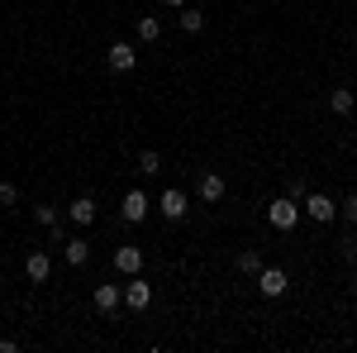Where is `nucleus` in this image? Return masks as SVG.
Returning a JSON list of instances; mask_svg holds the SVG:
<instances>
[{"mask_svg": "<svg viewBox=\"0 0 357 353\" xmlns=\"http://www.w3.org/2000/svg\"><path fill=\"white\" fill-rule=\"evenodd\" d=\"M62 258H67V263H72V268H82L86 258H91V244H86L82 234H77V239H72V234H67V244H62Z\"/></svg>", "mask_w": 357, "mask_h": 353, "instance_id": "ddd939ff", "label": "nucleus"}, {"mask_svg": "<svg viewBox=\"0 0 357 353\" xmlns=\"http://www.w3.org/2000/svg\"><path fill=\"white\" fill-rule=\"evenodd\" d=\"M138 38H143V43H158V38H162V20H158V15H143V20H138Z\"/></svg>", "mask_w": 357, "mask_h": 353, "instance_id": "4468645a", "label": "nucleus"}, {"mask_svg": "<svg viewBox=\"0 0 357 353\" xmlns=\"http://www.w3.org/2000/svg\"><path fill=\"white\" fill-rule=\"evenodd\" d=\"M138 172H148V177H153V172H162V158H158L153 148H143V153H138Z\"/></svg>", "mask_w": 357, "mask_h": 353, "instance_id": "a211bd4d", "label": "nucleus"}, {"mask_svg": "<svg viewBox=\"0 0 357 353\" xmlns=\"http://www.w3.org/2000/svg\"><path fill=\"white\" fill-rule=\"evenodd\" d=\"M105 62H110V72H129V67L138 62L134 43H110V53H105Z\"/></svg>", "mask_w": 357, "mask_h": 353, "instance_id": "1a4fd4ad", "label": "nucleus"}, {"mask_svg": "<svg viewBox=\"0 0 357 353\" xmlns=\"http://www.w3.org/2000/svg\"><path fill=\"white\" fill-rule=\"evenodd\" d=\"M286 196H291V201H305V182H301V177L286 182Z\"/></svg>", "mask_w": 357, "mask_h": 353, "instance_id": "412c9836", "label": "nucleus"}, {"mask_svg": "<svg viewBox=\"0 0 357 353\" xmlns=\"http://www.w3.org/2000/svg\"><path fill=\"white\" fill-rule=\"evenodd\" d=\"M33 219L48 229V224H57V206H33Z\"/></svg>", "mask_w": 357, "mask_h": 353, "instance_id": "6ab92c4d", "label": "nucleus"}, {"mask_svg": "<svg viewBox=\"0 0 357 353\" xmlns=\"http://www.w3.org/2000/svg\"><path fill=\"white\" fill-rule=\"evenodd\" d=\"M167 5H176V10H181V5H186V0H167Z\"/></svg>", "mask_w": 357, "mask_h": 353, "instance_id": "5701e85b", "label": "nucleus"}, {"mask_svg": "<svg viewBox=\"0 0 357 353\" xmlns=\"http://www.w3.org/2000/svg\"><path fill=\"white\" fill-rule=\"evenodd\" d=\"M20 201V187L15 182H0V206H15Z\"/></svg>", "mask_w": 357, "mask_h": 353, "instance_id": "aec40b11", "label": "nucleus"}, {"mask_svg": "<svg viewBox=\"0 0 357 353\" xmlns=\"http://www.w3.org/2000/svg\"><path fill=\"white\" fill-rule=\"evenodd\" d=\"M338 210H343V219H353V224H357V196H343V206H338Z\"/></svg>", "mask_w": 357, "mask_h": 353, "instance_id": "4be33fe9", "label": "nucleus"}, {"mask_svg": "<svg viewBox=\"0 0 357 353\" xmlns=\"http://www.w3.org/2000/svg\"><path fill=\"white\" fill-rule=\"evenodd\" d=\"M124 305H129V310H148V305H153V287H148V282H129V287H124Z\"/></svg>", "mask_w": 357, "mask_h": 353, "instance_id": "9d476101", "label": "nucleus"}, {"mask_svg": "<svg viewBox=\"0 0 357 353\" xmlns=\"http://www.w3.org/2000/svg\"><path fill=\"white\" fill-rule=\"evenodd\" d=\"M158 210H162L167 219H186V210H191V196H186L181 187H167L162 201H158Z\"/></svg>", "mask_w": 357, "mask_h": 353, "instance_id": "7ed1b4c3", "label": "nucleus"}, {"mask_svg": "<svg viewBox=\"0 0 357 353\" xmlns=\"http://www.w3.org/2000/svg\"><path fill=\"white\" fill-rule=\"evenodd\" d=\"M224 177L220 172H200V182H195V196H200V201H224Z\"/></svg>", "mask_w": 357, "mask_h": 353, "instance_id": "0eeeda50", "label": "nucleus"}, {"mask_svg": "<svg viewBox=\"0 0 357 353\" xmlns=\"http://www.w3.org/2000/svg\"><path fill=\"white\" fill-rule=\"evenodd\" d=\"M24 272H29V282H48V272H53L48 253H43V248H38V253H29V258H24Z\"/></svg>", "mask_w": 357, "mask_h": 353, "instance_id": "f8f14e48", "label": "nucleus"}, {"mask_svg": "<svg viewBox=\"0 0 357 353\" xmlns=\"http://www.w3.org/2000/svg\"><path fill=\"white\" fill-rule=\"evenodd\" d=\"M296 219H301V201H291V196H281L267 206V224L272 229H296Z\"/></svg>", "mask_w": 357, "mask_h": 353, "instance_id": "f257e3e1", "label": "nucleus"}, {"mask_svg": "<svg viewBox=\"0 0 357 353\" xmlns=\"http://www.w3.org/2000/svg\"><path fill=\"white\" fill-rule=\"evenodd\" d=\"M305 215L314 219V224H329V219L338 215V201L324 196V191H305Z\"/></svg>", "mask_w": 357, "mask_h": 353, "instance_id": "f03ea898", "label": "nucleus"}, {"mask_svg": "<svg viewBox=\"0 0 357 353\" xmlns=\"http://www.w3.org/2000/svg\"><path fill=\"white\" fill-rule=\"evenodd\" d=\"M176 24L186 29V34H200V29H205V15H200V10H191V5H181V15H176Z\"/></svg>", "mask_w": 357, "mask_h": 353, "instance_id": "2eb2a0df", "label": "nucleus"}, {"mask_svg": "<svg viewBox=\"0 0 357 353\" xmlns=\"http://www.w3.org/2000/svg\"><path fill=\"white\" fill-rule=\"evenodd\" d=\"M329 106H333V115H353L357 101H353V91H343V86H338V91L329 96Z\"/></svg>", "mask_w": 357, "mask_h": 353, "instance_id": "f3484780", "label": "nucleus"}, {"mask_svg": "<svg viewBox=\"0 0 357 353\" xmlns=\"http://www.w3.org/2000/svg\"><path fill=\"white\" fill-rule=\"evenodd\" d=\"M119 210H124V219H129V224H138V219H148V210H153V201H148V191H129Z\"/></svg>", "mask_w": 357, "mask_h": 353, "instance_id": "423d86ee", "label": "nucleus"}, {"mask_svg": "<svg viewBox=\"0 0 357 353\" xmlns=\"http://www.w3.org/2000/svg\"><path fill=\"white\" fill-rule=\"evenodd\" d=\"M286 287H291V277H286L281 268H262L257 272V291H262V296H281Z\"/></svg>", "mask_w": 357, "mask_h": 353, "instance_id": "39448f33", "label": "nucleus"}, {"mask_svg": "<svg viewBox=\"0 0 357 353\" xmlns=\"http://www.w3.org/2000/svg\"><path fill=\"white\" fill-rule=\"evenodd\" d=\"M119 301H124V291H119L114 282H100V287H96V310H100V315H114Z\"/></svg>", "mask_w": 357, "mask_h": 353, "instance_id": "9b49d317", "label": "nucleus"}, {"mask_svg": "<svg viewBox=\"0 0 357 353\" xmlns=\"http://www.w3.org/2000/svg\"><path fill=\"white\" fill-rule=\"evenodd\" d=\"M234 268H238V272H248V277H257V272H262V253H257V248H243Z\"/></svg>", "mask_w": 357, "mask_h": 353, "instance_id": "dca6fc26", "label": "nucleus"}, {"mask_svg": "<svg viewBox=\"0 0 357 353\" xmlns=\"http://www.w3.org/2000/svg\"><path fill=\"white\" fill-rule=\"evenodd\" d=\"M114 272H124V277H138V272H143V248H134V244L114 248Z\"/></svg>", "mask_w": 357, "mask_h": 353, "instance_id": "20e7f679", "label": "nucleus"}, {"mask_svg": "<svg viewBox=\"0 0 357 353\" xmlns=\"http://www.w3.org/2000/svg\"><path fill=\"white\" fill-rule=\"evenodd\" d=\"M67 219H72L77 229H86V224H96V201H91V196H77V201L67 206Z\"/></svg>", "mask_w": 357, "mask_h": 353, "instance_id": "6e6552de", "label": "nucleus"}]
</instances>
